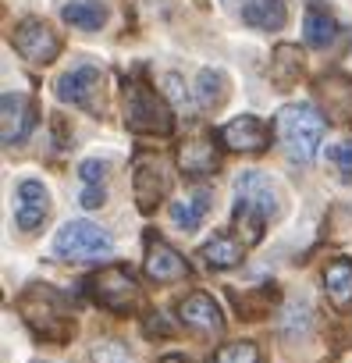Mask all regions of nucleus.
<instances>
[{"label":"nucleus","instance_id":"1","mask_svg":"<svg viewBox=\"0 0 352 363\" xmlns=\"http://www.w3.org/2000/svg\"><path fill=\"white\" fill-rule=\"evenodd\" d=\"M15 310L18 317L25 320V328L40 338V342H50V345H64L72 342L75 335V310H72V299L54 289V285H29L18 299H15Z\"/></svg>","mask_w":352,"mask_h":363},{"label":"nucleus","instance_id":"2","mask_svg":"<svg viewBox=\"0 0 352 363\" xmlns=\"http://www.w3.org/2000/svg\"><path fill=\"white\" fill-rule=\"evenodd\" d=\"M278 214H281L278 189L260 171H242L235 182V225L242 232V242L256 246L263 239L267 221H274Z\"/></svg>","mask_w":352,"mask_h":363},{"label":"nucleus","instance_id":"3","mask_svg":"<svg viewBox=\"0 0 352 363\" xmlns=\"http://www.w3.org/2000/svg\"><path fill=\"white\" fill-rule=\"evenodd\" d=\"M274 135L292 160L310 164L324 139V114L313 104H285L274 114Z\"/></svg>","mask_w":352,"mask_h":363},{"label":"nucleus","instance_id":"4","mask_svg":"<svg viewBox=\"0 0 352 363\" xmlns=\"http://www.w3.org/2000/svg\"><path fill=\"white\" fill-rule=\"evenodd\" d=\"M125 125L135 135H171L174 118L167 100L146 86V82H128L125 86Z\"/></svg>","mask_w":352,"mask_h":363},{"label":"nucleus","instance_id":"5","mask_svg":"<svg viewBox=\"0 0 352 363\" xmlns=\"http://www.w3.org/2000/svg\"><path fill=\"white\" fill-rule=\"evenodd\" d=\"M86 296L110 313H132L139 303V281L125 264H107L86 278Z\"/></svg>","mask_w":352,"mask_h":363},{"label":"nucleus","instance_id":"6","mask_svg":"<svg viewBox=\"0 0 352 363\" xmlns=\"http://www.w3.org/2000/svg\"><path fill=\"white\" fill-rule=\"evenodd\" d=\"M110 250H114L110 235H107L100 225H93V221H68V225L54 235V253H57L61 260H72V264L110 257Z\"/></svg>","mask_w":352,"mask_h":363},{"label":"nucleus","instance_id":"7","mask_svg":"<svg viewBox=\"0 0 352 363\" xmlns=\"http://www.w3.org/2000/svg\"><path fill=\"white\" fill-rule=\"evenodd\" d=\"M11 47L33 65H50L61 54V40L43 18H22L11 33Z\"/></svg>","mask_w":352,"mask_h":363},{"label":"nucleus","instance_id":"8","mask_svg":"<svg viewBox=\"0 0 352 363\" xmlns=\"http://www.w3.org/2000/svg\"><path fill=\"white\" fill-rule=\"evenodd\" d=\"M132 189H135V203H139V211H146V214L167 196V189H171V174H167V167H164V160H160L157 153H139V157H135Z\"/></svg>","mask_w":352,"mask_h":363},{"label":"nucleus","instance_id":"9","mask_svg":"<svg viewBox=\"0 0 352 363\" xmlns=\"http://www.w3.org/2000/svg\"><path fill=\"white\" fill-rule=\"evenodd\" d=\"M142 271L149 281L157 285H171V281H182L189 278V260L174 250L171 242L157 239L153 232L146 235V260H142Z\"/></svg>","mask_w":352,"mask_h":363},{"label":"nucleus","instance_id":"10","mask_svg":"<svg viewBox=\"0 0 352 363\" xmlns=\"http://www.w3.org/2000/svg\"><path fill=\"white\" fill-rule=\"evenodd\" d=\"M178 320H182L189 331H196L200 338H221V335H225V313H221V306L214 303V296H207V292L186 296V299L178 303Z\"/></svg>","mask_w":352,"mask_h":363},{"label":"nucleus","instance_id":"11","mask_svg":"<svg viewBox=\"0 0 352 363\" xmlns=\"http://www.w3.org/2000/svg\"><path fill=\"white\" fill-rule=\"evenodd\" d=\"M61 104L82 107V111H96V93H100V68L96 65H75L72 72H64L54 86Z\"/></svg>","mask_w":352,"mask_h":363},{"label":"nucleus","instance_id":"12","mask_svg":"<svg viewBox=\"0 0 352 363\" xmlns=\"http://www.w3.org/2000/svg\"><path fill=\"white\" fill-rule=\"evenodd\" d=\"M36 125V104L25 96V93H4L0 100V139L4 146H15L22 143Z\"/></svg>","mask_w":352,"mask_h":363},{"label":"nucleus","instance_id":"13","mask_svg":"<svg viewBox=\"0 0 352 363\" xmlns=\"http://www.w3.org/2000/svg\"><path fill=\"white\" fill-rule=\"evenodd\" d=\"M217 139H221L228 150H239V153H260V150H267V143H271V128H267L256 114H242V118L228 121V125L217 132Z\"/></svg>","mask_w":352,"mask_h":363},{"label":"nucleus","instance_id":"14","mask_svg":"<svg viewBox=\"0 0 352 363\" xmlns=\"http://www.w3.org/2000/svg\"><path fill=\"white\" fill-rule=\"evenodd\" d=\"M225 4H228V11L239 15L246 26L263 29V33H278V29H285V22H288L285 0H225Z\"/></svg>","mask_w":352,"mask_h":363},{"label":"nucleus","instance_id":"15","mask_svg":"<svg viewBox=\"0 0 352 363\" xmlns=\"http://www.w3.org/2000/svg\"><path fill=\"white\" fill-rule=\"evenodd\" d=\"M50 214V193L43 189V182L36 178H25L18 186V196H15V221L22 232H36Z\"/></svg>","mask_w":352,"mask_h":363},{"label":"nucleus","instance_id":"16","mask_svg":"<svg viewBox=\"0 0 352 363\" xmlns=\"http://www.w3.org/2000/svg\"><path fill=\"white\" fill-rule=\"evenodd\" d=\"M178 167L193 178H207L221 167V157H217V146L210 139H189L178 146Z\"/></svg>","mask_w":352,"mask_h":363},{"label":"nucleus","instance_id":"17","mask_svg":"<svg viewBox=\"0 0 352 363\" xmlns=\"http://www.w3.org/2000/svg\"><path fill=\"white\" fill-rule=\"evenodd\" d=\"M324 292H327V299L338 310L352 306V260L348 257H334L324 267Z\"/></svg>","mask_w":352,"mask_h":363},{"label":"nucleus","instance_id":"18","mask_svg":"<svg viewBox=\"0 0 352 363\" xmlns=\"http://www.w3.org/2000/svg\"><path fill=\"white\" fill-rule=\"evenodd\" d=\"M61 18L72 29L96 33L107 22V4H103V0H61Z\"/></svg>","mask_w":352,"mask_h":363},{"label":"nucleus","instance_id":"19","mask_svg":"<svg viewBox=\"0 0 352 363\" xmlns=\"http://www.w3.org/2000/svg\"><path fill=\"white\" fill-rule=\"evenodd\" d=\"M242 253H246V242L221 232V235H214V239L200 250V260H203L210 271H228V267L242 264Z\"/></svg>","mask_w":352,"mask_h":363},{"label":"nucleus","instance_id":"20","mask_svg":"<svg viewBox=\"0 0 352 363\" xmlns=\"http://www.w3.org/2000/svg\"><path fill=\"white\" fill-rule=\"evenodd\" d=\"M210 200H214V193H210V189H193L186 200L171 203V221L178 225L182 232H196V228L203 225L207 211H210Z\"/></svg>","mask_w":352,"mask_h":363},{"label":"nucleus","instance_id":"21","mask_svg":"<svg viewBox=\"0 0 352 363\" xmlns=\"http://www.w3.org/2000/svg\"><path fill=\"white\" fill-rule=\"evenodd\" d=\"M320 96L327 100V114L334 121H348L352 125V82L345 75L320 79Z\"/></svg>","mask_w":352,"mask_h":363},{"label":"nucleus","instance_id":"22","mask_svg":"<svg viewBox=\"0 0 352 363\" xmlns=\"http://www.w3.org/2000/svg\"><path fill=\"white\" fill-rule=\"evenodd\" d=\"M196 100H200L203 111L221 107V104L228 100V79H225V72H217V68H203L200 79H196Z\"/></svg>","mask_w":352,"mask_h":363},{"label":"nucleus","instance_id":"23","mask_svg":"<svg viewBox=\"0 0 352 363\" xmlns=\"http://www.w3.org/2000/svg\"><path fill=\"white\" fill-rule=\"evenodd\" d=\"M299 72H302V54H299V47L281 43V47L274 50V61H271V75H274V82L288 86Z\"/></svg>","mask_w":352,"mask_h":363},{"label":"nucleus","instance_id":"24","mask_svg":"<svg viewBox=\"0 0 352 363\" xmlns=\"http://www.w3.org/2000/svg\"><path fill=\"white\" fill-rule=\"evenodd\" d=\"M302 33H306V43H310V47H327V43L338 36V26H334L331 15H324V11H310L306 22H302Z\"/></svg>","mask_w":352,"mask_h":363},{"label":"nucleus","instance_id":"25","mask_svg":"<svg viewBox=\"0 0 352 363\" xmlns=\"http://www.w3.org/2000/svg\"><path fill=\"white\" fill-rule=\"evenodd\" d=\"M214 363H260V349L253 342H228L217 349Z\"/></svg>","mask_w":352,"mask_h":363},{"label":"nucleus","instance_id":"26","mask_svg":"<svg viewBox=\"0 0 352 363\" xmlns=\"http://www.w3.org/2000/svg\"><path fill=\"white\" fill-rule=\"evenodd\" d=\"M93 363H135L128 345H121L118 338H107V342H96L93 345Z\"/></svg>","mask_w":352,"mask_h":363},{"label":"nucleus","instance_id":"27","mask_svg":"<svg viewBox=\"0 0 352 363\" xmlns=\"http://www.w3.org/2000/svg\"><path fill=\"white\" fill-rule=\"evenodd\" d=\"M327 157H331V164L341 171V178L348 182V178H352V139H348V143L331 146V150H327Z\"/></svg>","mask_w":352,"mask_h":363},{"label":"nucleus","instance_id":"28","mask_svg":"<svg viewBox=\"0 0 352 363\" xmlns=\"http://www.w3.org/2000/svg\"><path fill=\"white\" fill-rule=\"evenodd\" d=\"M103 174H107V164H103V160H86V164L79 167L82 186H103Z\"/></svg>","mask_w":352,"mask_h":363},{"label":"nucleus","instance_id":"29","mask_svg":"<svg viewBox=\"0 0 352 363\" xmlns=\"http://www.w3.org/2000/svg\"><path fill=\"white\" fill-rule=\"evenodd\" d=\"M142 331L153 338V335H160V338H167L171 335V328H167V320L160 317V313H146V320H142Z\"/></svg>","mask_w":352,"mask_h":363},{"label":"nucleus","instance_id":"30","mask_svg":"<svg viewBox=\"0 0 352 363\" xmlns=\"http://www.w3.org/2000/svg\"><path fill=\"white\" fill-rule=\"evenodd\" d=\"M82 207H89V211L103 207V186H86L82 189Z\"/></svg>","mask_w":352,"mask_h":363},{"label":"nucleus","instance_id":"31","mask_svg":"<svg viewBox=\"0 0 352 363\" xmlns=\"http://www.w3.org/2000/svg\"><path fill=\"white\" fill-rule=\"evenodd\" d=\"M160 363H193V359H186V356H178V352H171V356H164Z\"/></svg>","mask_w":352,"mask_h":363}]
</instances>
